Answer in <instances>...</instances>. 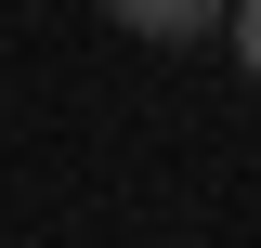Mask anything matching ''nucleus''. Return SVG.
Segmentation results:
<instances>
[{
	"instance_id": "f03ea898",
	"label": "nucleus",
	"mask_w": 261,
	"mask_h": 248,
	"mask_svg": "<svg viewBox=\"0 0 261 248\" xmlns=\"http://www.w3.org/2000/svg\"><path fill=\"white\" fill-rule=\"evenodd\" d=\"M222 39H235V65L261 79V0H235V13H222Z\"/></svg>"
},
{
	"instance_id": "f257e3e1",
	"label": "nucleus",
	"mask_w": 261,
	"mask_h": 248,
	"mask_svg": "<svg viewBox=\"0 0 261 248\" xmlns=\"http://www.w3.org/2000/svg\"><path fill=\"white\" fill-rule=\"evenodd\" d=\"M130 39H157V53H183V39H222V13L235 0H105Z\"/></svg>"
}]
</instances>
